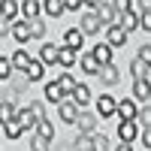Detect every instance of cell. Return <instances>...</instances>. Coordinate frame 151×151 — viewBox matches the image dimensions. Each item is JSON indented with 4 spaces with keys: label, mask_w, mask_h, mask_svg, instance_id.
<instances>
[{
    "label": "cell",
    "mask_w": 151,
    "mask_h": 151,
    "mask_svg": "<svg viewBox=\"0 0 151 151\" xmlns=\"http://www.w3.org/2000/svg\"><path fill=\"white\" fill-rule=\"evenodd\" d=\"M15 9H18L15 0H3V21H9L12 15H15Z\"/></svg>",
    "instance_id": "cell-29"
},
{
    "label": "cell",
    "mask_w": 151,
    "mask_h": 151,
    "mask_svg": "<svg viewBox=\"0 0 151 151\" xmlns=\"http://www.w3.org/2000/svg\"><path fill=\"white\" fill-rule=\"evenodd\" d=\"M60 64H64V67H73L76 64V48H70V45L60 48Z\"/></svg>",
    "instance_id": "cell-24"
},
{
    "label": "cell",
    "mask_w": 151,
    "mask_h": 151,
    "mask_svg": "<svg viewBox=\"0 0 151 151\" xmlns=\"http://www.w3.org/2000/svg\"><path fill=\"white\" fill-rule=\"evenodd\" d=\"M133 97H136V100H151V85H148L145 79H136V85H133Z\"/></svg>",
    "instance_id": "cell-9"
},
{
    "label": "cell",
    "mask_w": 151,
    "mask_h": 151,
    "mask_svg": "<svg viewBox=\"0 0 151 151\" xmlns=\"http://www.w3.org/2000/svg\"><path fill=\"white\" fill-rule=\"evenodd\" d=\"M67 45H70V48H79V45H82V30H76V27L67 30Z\"/></svg>",
    "instance_id": "cell-27"
},
{
    "label": "cell",
    "mask_w": 151,
    "mask_h": 151,
    "mask_svg": "<svg viewBox=\"0 0 151 151\" xmlns=\"http://www.w3.org/2000/svg\"><path fill=\"white\" fill-rule=\"evenodd\" d=\"M139 121L145 124V127H151V109H142L139 112Z\"/></svg>",
    "instance_id": "cell-35"
},
{
    "label": "cell",
    "mask_w": 151,
    "mask_h": 151,
    "mask_svg": "<svg viewBox=\"0 0 151 151\" xmlns=\"http://www.w3.org/2000/svg\"><path fill=\"white\" fill-rule=\"evenodd\" d=\"M142 27L151 30V12H145V15H142Z\"/></svg>",
    "instance_id": "cell-40"
},
{
    "label": "cell",
    "mask_w": 151,
    "mask_h": 151,
    "mask_svg": "<svg viewBox=\"0 0 151 151\" xmlns=\"http://www.w3.org/2000/svg\"><path fill=\"white\" fill-rule=\"evenodd\" d=\"M36 12H40V0H27V3H24V15L36 21Z\"/></svg>",
    "instance_id": "cell-28"
},
{
    "label": "cell",
    "mask_w": 151,
    "mask_h": 151,
    "mask_svg": "<svg viewBox=\"0 0 151 151\" xmlns=\"http://www.w3.org/2000/svg\"><path fill=\"white\" fill-rule=\"evenodd\" d=\"M40 60H42V64H58V60H60V48L58 45H42L40 48Z\"/></svg>",
    "instance_id": "cell-6"
},
{
    "label": "cell",
    "mask_w": 151,
    "mask_h": 151,
    "mask_svg": "<svg viewBox=\"0 0 151 151\" xmlns=\"http://www.w3.org/2000/svg\"><path fill=\"white\" fill-rule=\"evenodd\" d=\"M30 148H33V151H48V139L36 133V139H33V145H30Z\"/></svg>",
    "instance_id": "cell-32"
},
{
    "label": "cell",
    "mask_w": 151,
    "mask_h": 151,
    "mask_svg": "<svg viewBox=\"0 0 151 151\" xmlns=\"http://www.w3.org/2000/svg\"><path fill=\"white\" fill-rule=\"evenodd\" d=\"M94 58L100 60V64H109V60H112V45H109V42L97 45V48H94Z\"/></svg>",
    "instance_id": "cell-18"
},
{
    "label": "cell",
    "mask_w": 151,
    "mask_h": 151,
    "mask_svg": "<svg viewBox=\"0 0 151 151\" xmlns=\"http://www.w3.org/2000/svg\"><path fill=\"white\" fill-rule=\"evenodd\" d=\"M33 64V58L27 55V52H15V55H12V67H18V70H27Z\"/></svg>",
    "instance_id": "cell-17"
},
{
    "label": "cell",
    "mask_w": 151,
    "mask_h": 151,
    "mask_svg": "<svg viewBox=\"0 0 151 151\" xmlns=\"http://www.w3.org/2000/svg\"><path fill=\"white\" fill-rule=\"evenodd\" d=\"M36 133H40V136H45V139H52V136H55V124L52 121H36Z\"/></svg>",
    "instance_id": "cell-21"
},
{
    "label": "cell",
    "mask_w": 151,
    "mask_h": 151,
    "mask_svg": "<svg viewBox=\"0 0 151 151\" xmlns=\"http://www.w3.org/2000/svg\"><path fill=\"white\" fill-rule=\"evenodd\" d=\"M85 3H88V6H100V3H103V0H85Z\"/></svg>",
    "instance_id": "cell-43"
},
{
    "label": "cell",
    "mask_w": 151,
    "mask_h": 151,
    "mask_svg": "<svg viewBox=\"0 0 151 151\" xmlns=\"http://www.w3.org/2000/svg\"><path fill=\"white\" fill-rule=\"evenodd\" d=\"M124 40H127V30H124L121 24H115V27H109V45H121Z\"/></svg>",
    "instance_id": "cell-14"
},
{
    "label": "cell",
    "mask_w": 151,
    "mask_h": 151,
    "mask_svg": "<svg viewBox=\"0 0 151 151\" xmlns=\"http://www.w3.org/2000/svg\"><path fill=\"white\" fill-rule=\"evenodd\" d=\"M115 9L118 12H130V0H115Z\"/></svg>",
    "instance_id": "cell-37"
},
{
    "label": "cell",
    "mask_w": 151,
    "mask_h": 151,
    "mask_svg": "<svg viewBox=\"0 0 151 151\" xmlns=\"http://www.w3.org/2000/svg\"><path fill=\"white\" fill-rule=\"evenodd\" d=\"M58 85L60 88H64V91H76V88H79V82H76V76H60V79H58Z\"/></svg>",
    "instance_id": "cell-25"
},
{
    "label": "cell",
    "mask_w": 151,
    "mask_h": 151,
    "mask_svg": "<svg viewBox=\"0 0 151 151\" xmlns=\"http://www.w3.org/2000/svg\"><path fill=\"white\" fill-rule=\"evenodd\" d=\"M139 58L145 60V64H151V45H142L139 48Z\"/></svg>",
    "instance_id": "cell-36"
},
{
    "label": "cell",
    "mask_w": 151,
    "mask_h": 151,
    "mask_svg": "<svg viewBox=\"0 0 151 151\" xmlns=\"http://www.w3.org/2000/svg\"><path fill=\"white\" fill-rule=\"evenodd\" d=\"M97 109H100V115H103V118H109V115H115V112H118V103H115V97L103 94V97H100V103H97Z\"/></svg>",
    "instance_id": "cell-2"
},
{
    "label": "cell",
    "mask_w": 151,
    "mask_h": 151,
    "mask_svg": "<svg viewBox=\"0 0 151 151\" xmlns=\"http://www.w3.org/2000/svg\"><path fill=\"white\" fill-rule=\"evenodd\" d=\"M139 21H142V18L136 15V12H124V18H121V27L130 33V30H136V27H139Z\"/></svg>",
    "instance_id": "cell-16"
},
{
    "label": "cell",
    "mask_w": 151,
    "mask_h": 151,
    "mask_svg": "<svg viewBox=\"0 0 151 151\" xmlns=\"http://www.w3.org/2000/svg\"><path fill=\"white\" fill-rule=\"evenodd\" d=\"M118 115H121L124 121H136V118H139L136 103H133V100H124V103H118Z\"/></svg>",
    "instance_id": "cell-5"
},
{
    "label": "cell",
    "mask_w": 151,
    "mask_h": 151,
    "mask_svg": "<svg viewBox=\"0 0 151 151\" xmlns=\"http://www.w3.org/2000/svg\"><path fill=\"white\" fill-rule=\"evenodd\" d=\"M118 133H121V139H124V142H133V139H136V133H139V130H136V121H124L121 127H118Z\"/></svg>",
    "instance_id": "cell-11"
},
{
    "label": "cell",
    "mask_w": 151,
    "mask_h": 151,
    "mask_svg": "<svg viewBox=\"0 0 151 151\" xmlns=\"http://www.w3.org/2000/svg\"><path fill=\"white\" fill-rule=\"evenodd\" d=\"M76 151H94V136L91 133H82L76 139Z\"/></svg>",
    "instance_id": "cell-19"
},
{
    "label": "cell",
    "mask_w": 151,
    "mask_h": 151,
    "mask_svg": "<svg viewBox=\"0 0 151 151\" xmlns=\"http://www.w3.org/2000/svg\"><path fill=\"white\" fill-rule=\"evenodd\" d=\"M76 124H79L82 133H91V130H94V118H91V115H79V118H76Z\"/></svg>",
    "instance_id": "cell-26"
},
{
    "label": "cell",
    "mask_w": 151,
    "mask_h": 151,
    "mask_svg": "<svg viewBox=\"0 0 151 151\" xmlns=\"http://www.w3.org/2000/svg\"><path fill=\"white\" fill-rule=\"evenodd\" d=\"M24 73H27V79H30V82H40V79H42V60H33V64L24 70Z\"/></svg>",
    "instance_id": "cell-22"
},
{
    "label": "cell",
    "mask_w": 151,
    "mask_h": 151,
    "mask_svg": "<svg viewBox=\"0 0 151 151\" xmlns=\"http://www.w3.org/2000/svg\"><path fill=\"white\" fill-rule=\"evenodd\" d=\"M97 76H100V79H103L106 85H115V82L121 79V76H118V70L112 67V64H103V67H100V73H97Z\"/></svg>",
    "instance_id": "cell-7"
},
{
    "label": "cell",
    "mask_w": 151,
    "mask_h": 151,
    "mask_svg": "<svg viewBox=\"0 0 151 151\" xmlns=\"http://www.w3.org/2000/svg\"><path fill=\"white\" fill-rule=\"evenodd\" d=\"M45 97L52 100V103H64L67 94H64V88H60L58 82H52V85H45Z\"/></svg>",
    "instance_id": "cell-10"
},
{
    "label": "cell",
    "mask_w": 151,
    "mask_h": 151,
    "mask_svg": "<svg viewBox=\"0 0 151 151\" xmlns=\"http://www.w3.org/2000/svg\"><path fill=\"white\" fill-rule=\"evenodd\" d=\"M0 115H3V121H12L15 109H12V103H9V100H3V106H0Z\"/></svg>",
    "instance_id": "cell-31"
},
{
    "label": "cell",
    "mask_w": 151,
    "mask_h": 151,
    "mask_svg": "<svg viewBox=\"0 0 151 151\" xmlns=\"http://www.w3.org/2000/svg\"><path fill=\"white\" fill-rule=\"evenodd\" d=\"M12 36H15V40H30L33 36V21H18V24H12Z\"/></svg>",
    "instance_id": "cell-3"
},
{
    "label": "cell",
    "mask_w": 151,
    "mask_h": 151,
    "mask_svg": "<svg viewBox=\"0 0 151 151\" xmlns=\"http://www.w3.org/2000/svg\"><path fill=\"white\" fill-rule=\"evenodd\" d=\"M139 6H142L145 12H151V0H139Z\"/></svg>",
    "instance_id": "cell-42"
},
{
    "label": "cell",
    "mask_w": 151,
    "mask_h": 151,
    "mask_svg": "<svg viewBox=\"0 0 151 151\" xmlns=\"http://www.w3.org/2000/svg\"><path fill=\"white\" fill-rule=\"evenodd\" d=\"M15 121L21 124L24 130H36V124H33V121H36V115H33V109H24V112H18V115H15Z\"/></svg>",
    "instance_id": "cell-8"
},
{
    "label": "cell",
    "mask_w": 151,
    "mask_h": 151,
    "mask_svg": "<svg viewBox=\"0 0 151 151\" xmlns=\"http://www.w3.org/2000/svg\"><path fill=\"white\" fill-rule=\"evenodd\" d=\"M30 109H33V115H36V121H42V103H33Z\"/></svg>",
    "instance_id": "cell-38"
},
{
    "label": "cell",
    "mask_w": 151,
    "mask_h": 151,
    "mask_svg": "<svg viewBox=\"0 0 151 151\" xmlns=\"http://www.w3.org/2000/svg\"><path fill=\"white\" fill-rule=\"evenodd\" d=\"M145 67H148V64H145L142 58H139V60H133V76H136V79H145Z\"/></svg>",
    "instance_id": "cell-30"
},
{
    "label": "cell",
    "mask_w": 151,
    "mask_h": 151,
    "mask_svg": "<svg viewBox=\"0 0 151 151\" xmlns=\"http://www.w3.org/2000/svg\"><path fill=\"white\" fill-rule=\"evenodd\" d=\"M100 67H103V64H100L94 55H85V58H82V70H85V73H100Z\"/></svg>",
    "instance_id": "cell-20"
},
{
    "label": "cell",
    "mask_w": 151,
    "mask_h": 151,
    "mask_svg": "<svg viewBox=\"0 0 151 151\" xmlns=\"http://www.w3.org/2000/svg\"><path fill=\"white\" fill-rule=\"evenodd\" d=\"M76 109H79V106L70 103V100H67V103H60V118L70 121V124H76V118H79V112H76Z\"/></svg>",
    "instance_id": "cell-13"
},
{
    "label": "cell",
    "mask_w": 151,
    "mask_h": 151,
    "mask_svg": "<svg viewBox=\"0 0 151 151\" xmlns=\"http://www.w3.org/2000/svg\"><path fill=\"white\" fill-rule=\"evenodd\" d=\"M67 100H70V103H76V106H85L88 100H91V91H88L85 85H79L73 94H67V97H64V103H67Z\"/></svg>",
    "instance_id": "cell-4"
},
{
    "label": "cell",
    "mask_w": 151,
    "mask_h": 151,
    "mask_svg": "<svg viewBox=\"0 0 151 151\" xmlns=\"http://www.w3.org/2000/svg\"><path fill=\"white\" fill-rule=\"evenodd\" d=\"M64 6H67V9H79L82 0H64Z\"/></svg>",
    "instance_id": "cell-39"
},
{
    "label": "cell",
    "mask_w": 151,
    "mask_h": 151,
    "mask_svg": "<svg viewBox=\"0 0 151 151\" xmlns=\"http://www.w3.org/2000/svg\"><path fill=\"white\" fill-rule=\"evenodd\" d=\"M67 6H64V0H45V12H48V15H60V12H64Z\"/></svg>",
    "instance_id": "cell-23"
},
{
    "label": "cell",
    "mask_w": 151,
    "mask_h": 151,
    "mask_svg": "<svg viewBox=\"0 0 151 151\" xmlns=\"http://www.w3.org/2000/svg\"><path fill=\"white\" fill-rule=\"evenodd\" d=\"M21 130H24V127H21L15 118H12V121H3V136H6V139H18Z\"/></svg>",
    "instance_id": "cell-12"
},
{
    "label": "cell",
    "mask_w": 151,
    "mask_h": 151,
    "mask_svg": "<svg viewBox=\"0 0 151 151\" xmlns=\"http://www.w3.org/2000/svg\"><path fill=\"white\" fill-rule=\"evenodd\" d=\"M118 151H133V148H130V142H124V145H121Z\"/></svg>",
    "instance_id": "cell-44"
},
{
    "label": "cell",
    "mask_w": 151,
    "mask_h": 151,
    "mask_svg": "<svg viewBox=\"0 0 151 151\" xmlns=\"http://www.w3.org/2000/svg\"><path fill=\"white\" fill-rule=\"evenodd\" d=\"M12 76V67H9V60L6 58H0V79H9Z\"/></svg>",
    "instance_id": "cell-34"
},
{
    "label": "cell",
    "mask_w": 151,
    "mask_h": 151,
    "mask_svg": "<svg viewBox=\"0 0 151 151\" xmlns=\"http://www.w3.org/2000/svg\"><path fill=\"white\" fill-rule=\"evenodd\" d=\"M142 142H145V145H148V148H151V127H148V130H145V133H142Z\"/></svg>",
    "instance_id": "cell-41"
},
{
    "label": "cell",
    "mask_w": 151,
    "mask_h": 151,
    "mask_svg": "<svg viewBox=\"0 0 151 151\" xmlns=\"http://www.w3.org/2000/svg\"><path fill=\"white\" fill-rule=\"evenodd\" d=\"M97 18L103 21V24H112V21H118V9L109 6V0H103V3L97 6Z\"/></svg>",
    "instance_id": "cell-1"
},
{
    "label": "cell",
    "mask_w": 151,
    "mask_h": 151,
    "mask_svg": "<svg viewBox=\"0 0 151 151\" xmlns=\"http://www.w3.org/2000/svg\"><path fill=\"white\" fill-rule=\"evenodd\" d=\"M100 27H103V21H100L97 15H85V18H82V30H85V33H97Z\"/></svg>",
    "instance_id": "cell-15"
},
{
    "label": "cell",
    "mask_w": 151,
    "mask_h": 151,
    "mask_svg": "<svg viewBox=\"0 0 151 151\" xmlns=\"http://www.w3.org/2000/svg\"><path fill=\"white\" fill-rule=\"evenodd\" d=\"M94 151H109V139L106 136H94Z\"/></svg>",
    "instance_id": "cell-33"
}]
</instances>
